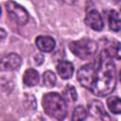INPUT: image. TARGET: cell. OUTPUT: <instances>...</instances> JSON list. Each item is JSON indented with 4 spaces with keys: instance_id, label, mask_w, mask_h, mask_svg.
Segmentation results:
<instances>
[{
    "instance_id": "6da1fadb",
    "label": "cell",
    "mask_w": 121,
    "mask_h": 121,
    "mask_svg": "<svg viewBox=\"0 0 121 121\" xmlns=\"http://www.w3.org/2000/svg\"><path fill=\"white\" fill-rule=\"evenodd\" d=\"M78 80L97 96L110 95L116 85V69L110 54L103 50L92 62L78 71Z\"/></svg>"
},
{
    "instance_id": "8fae6325",
    "label": "cell",
    "mask_w": 121,
    "mask_h": 121,
    "mask_svg": "<svg viewBox=\"0 0 121 121\" xmlns=\"http://www.w3.org/2000/svg\"><path fill=\"white\" fill-rule=\"evenodd\" d=\"M108 22H109V26L112 31L118 32L120 30V17H119V13L116 10L114 9L110 10L108 15Z\"/></svg>"
},
{
    "instance_id": "9a60e30c",
    "label": "cell",
    "mask_w": 121,
    "mask_h": 121,
    "mask_svg": "<svg viewBox=\"0 0 121 121\" xmlns=\"http://www.w3.org/2000/svg\"><path fill=\"white\" fill-rule=\"evenodd\" d=\"M87 111L85 110V108L83 106H77L74 111H73V114H72V120L74 121H79V120H84L87 117Z\"/></svg>"
},
{
    "instance_id": "d6986e66",
    "label": "cell",
    "mask_w": 121,
    "mask_h": 121,
    "mask_svg": "<svg viewBox=\"0 0 121 121\" xmlns=\"http://www.w3.org/2000/svg\"><path fill=\"white\" fill-rule=\"evenodd\" d=\"M64 3H66V4H69V5H72V4H75L78 0H62Z\"/></svg>"
},
{
    "instance_id": "8992f818",
    "label": "cell",
    "mask_w": 121,
    "mask_h": 121,
    "mask_svg": "<svg viewBox=\"0 0 121 121\" xmlns=\"http://www.w3.org/2000/svg\"><path fill=\"white\" fill-rule=\"evenodd\" d=\"M85 23L89 27L95 31H101L104 26L102 16L96 9H92L87 12L85 17Z\"/></svg>"
},
{
    "instance_id": "7a4b0ae2",
    "label": "cell",
    "mask_w": 121,
    "mask_h": 121,
    "mask_svg": "<svg viewBox=\"0 0 121 121\" xmlns=\"http://www.w3.org/2000/svg\"><path fill=\"white\" fill-rule=\"evenodd\" d=\"M43 108L50 117L62 120L65 118L68 111L67 102L58 93H48L43 96Z\"/></svg>"
},
{
    "instance_id": "ba28073f",
    "label": "cell",
    "mask_w": 121,
    "mask_h": 121,
    "mask_svg": "<svg viewBox=\"0 0 121 121\" xmlns=\"http://www.w3.org/2000/svg\"><path fill=\"white\" fill-rule=\"evenodd\" d=\"M35 43L38 49L43 52H51L56 45L55 40L50 36H38L35 40Z\"/></svg>"
},
{
    "instance_id": "52a82bcc",
    "label": "cell",
    "mask_w": 121,
    "mask_h": 121,
    "mask_svg": "<svg viewBox=\"0 0 121 121\" xmlns=\"http://www.w3.org/2000/svg\"><path fill=\"white\" fill-rule=\"evenodd\" d=\"M88 110H89V113H91L95 118L102 119V120L110 119V116L105 111L103 104L98 100H93L91 103H89Z\"/></svg>"
},
{
    "instance_id": "2e32d148",
    "label": "cell",
    "mask_w": 121,
    "mask_h": 121,
    "mask_svg": "<svg viewBox=\"0 0 121 121\" xmlns=\"http://www.w3.org/2000/svg\"><path fill=\"white\" fill-rule=\"evenodd\" d=\"M111 57H114L117 60L120 59V43L118 42H115V44H113V46L111 47V49H107L106 50Z\"/></svg>"
},
{
    "instance_id": "e0dca14e",
    "label": "cell",
    "mask_w": 121,
    "mask_h": 121,
    "mask_svg": "<svg viewBox=\"0 0 121 121\" xmlns=\"http://www.w3.org/2000/svg\"><path fill=\"white\" fill-rule=\"evenodd\" d=\"M34 96L31 95H25V105L26 108L30 109V110H35L36 109V103H31L32 100H34Z\"/></svg>"
},
{
    "instance_id": "ffe728a7",
    "label": "cell",
    "mask_w": 121,
    "mask_h": 121,
    "mask_svg": "<svg viewBox=\"0 0 121 121\" xmlns=\"http://www.w3.org/2000/svg\"><path fill=\"white\" fill-rule=\"evenodd\" d=\"M0 14H1V8H0Z\"/></svg>"
},
{
    "instance_id": "277c9868",
    "label": "cell",
    "mask_w": 121,
    "mask_h": 121,
    "mask_svg": "<svg viewBox=\"0 0 121 121\" xmlns=\"http://www.w3.org/2000/svg\"><path fill=\"white\" fill-rule=\"evenodd\" d=\"M5 7L7 12L15 23H17L18 25H25L27 23L29 17L28 12L23 6L12 0H9L5 3Z\"/></svg>"
},
{
    "instance_id": "4fadbf2b",
    "label": "cell",
    "mask_w": 121,
    "mask_h": 121,
    "mask_svg": "<svg viewBox=\"0 0 121 121\" xmlns=\"http://www.w3.org/2000/svg\"><path fill=\"white\" fill-rule=\"evenodd\" d=\"M63 99L68 103V102H74L77 100L78 95L76 92V89L72 85H66L64 90H63V95H62Z\"/></svg>"
},
{
    "instance_id": "9c48e42d",
    "label": "cell",
    "mask_w": 121,
    "mask_h": 121,
    "mask_svg": "<svg viewBox=\"0 0 121 121\" xmlns=\"http://www.w3.org/2000/svg\"><path fill=\"white\" fill-rule=\"evenodd\" d=\"M58 74L63 79H68L73 76L74 73V66L68 60H61L56 66Z\"/></svg>"
},
{
    "instance_id": "30bf717a",
    "label": "cell",
    "mask_w": 121,
    "mask_h": 121,
    "mask_svg": "<svg viewBox=\"0 0 121 121\" xmlns=\"http://www.w3.org/2000/svg\"><path fill=\"white\" fill-rule=\"evenodd\" d=\"M39 73L33 68H28L25 71L23 76V82L27 87H33L39 82Z\"/></svg>"
},
{
    "instance_id": "3957f363",
    "label": "cell",
    "mask_w": 121,
    "mask_h": 121,
    "mask_svg": "<svg viewBox=\"0 0 121 121\" xmlns=\"http://www.w3.org/2000/svg\"><path fill=\"white\" fill-rule=\"evenodd\" d=\"M71 52L79 59L86 60L93 57L98 50V44L95 41L82 38L78 41H74L70 43Z\"/></svg>"
},
{
    "instance_id": "ac0fdd59",
    "label": "cell",
    "mask_w": 121,
    "mask_h": 121,
    "mask_svg": "<svg viewBox=\"0 0 121 121\" xmlns=\"http://www.w3.org/2000/svg\"><path fill=\"white\" fill-rule=\"evenodd\" d=\"M6 36H7V32L5 31V29L0 28V43H1V42H3V41L5 40Z\"/></svg>"
},
{
    "instance_id": "5bb4252c",
    "label": "cell",
    "mask_w": 121,
    "mask_h": 121,
    "mask_svg": "<svg viewBox=\"0 0 121 121\" xmlns=\"http://www.w3.org/2000/svg\"><path fill=\"white\" fill-rule=\"evenodd\" d=\"M57 81L56 78V75L52 72V71H45L43 75V86L47 87V88H52L55 86Z\"/></svg>"
},
{
    "instance_id": "5b68a950",
    "label": "cell",
    "mask_w": 121,
    "mask_h": 121,
    "mask_svg": "<svg viewBox=\"0 0 121 121\" xmlns=\"http://www.w3.org/2000/svg\"><path fill=\"white\" fill-rule=\"evenodd\" d=\"M22 63V59L15 53H9L0 58V71L17 70Z\"/></svg>"
},
{
    "instance_id": "7c38bea8",
    "label": "cell",
    "mask_w": 121,
    "mask_h": 121,
    "mask_svg": "<svg viewBox=\"0 0 121 121\" xmlns=\"http://www.w3.org/2000/svg\"><path fill=\"white\" fill-rule=\"evenodd\" d=\"M107 106L109 110L114 114H119L121 112V101L117 96L109 97L107 99Z\"/></svg>"
}]
</instances>
